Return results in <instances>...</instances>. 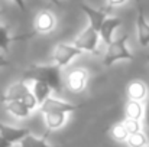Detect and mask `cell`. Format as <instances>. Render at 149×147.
<instances>
[{"instance_id":"obj_1","label":"cell","mask_w":149,"mask_h":147,"mask_svg":"<svg viewBox=\"0 0 149 147\" xmlns=\"http://www.w3.org/2000/svg\"><path fill=\"white\" fill-rule=\"evenodd\" d=\"M62 69L58 65H41L33 63L23 72L25 81H41L47 84L52 91L61 92L62 91Z\"/></svg>"},{"instance_id":"obj_16","label":"cell","mask_w":149,"mask_h":147,"mask_svg":"<svg viewBox=\"0 0 149 147\" xmlns=\"http://www.w3.org/2000/svg\"><path fill=\"white\" fill-rule=\"evenodd\" d=\"M44 117H45V124L48 127V133H51V131L61 128L67 123L68 114H65V112H45Z\"/></svg>"},{"instance_id":"obj_10","label":"cell","mask_w":149,"mask_h":147,"mask_svg":"<svg viewBox=\"0 0 149 147\" xmlns=\"http://www.w3.org/2000/svg\"><path fill=\"white\" fill-rule=\"evenodd\" d=\"M120 25H122V20H120L119 17H106L99 29L100 39H101L106 45H109V43L113 41V35H114L116 29L120 28Z\"/></svg>"},{"instance_id":"obj_3","label":"cell","mask_w":149,"mask_h":147,"mask_svg":"<svg viewBox=\"0 0 149 147\" xmlns=\"http://www.w3.org/2000/svg\"><path fill=\"white\" fill-rule=\"evenodd\" d=\"M7 101H22V102H25L32 111H33L36 107H39L38 102H36V99H35V97H33V94H32V90H31L29 85L25 82V79L12 84V85L4 91V94L1 95V102H7Z\"/></svg>"},{"instance_id":"obj_31","label":"cell","mask_w":149,"mask_h":147,"mask_svg":"<svg viewBox=\"0 0 149 147\" xmlns=\"http://www.w3.org/2000/svg\"><path fill=\"white\" fill-rule=\"evenodd\" d=\"M146 147H149V146H146Z\"/></svg>"},{"instance_id":"obj_5","label":"cell","mask_w":149,"mask_h":147,"mask_svg":"<svg viewBox=\"0 0 149 147\" xmlns=\"http://www.w3.org/2000/svg\"><path fill=\"white\" fill-rule=\"evenodd\" d=\"M81 53H83V50H80L74 43L70 45V43L61 42V43H58V45L55 46L52 56H54L55 65H58V66L62 69V68H65L74 58L80 56Z\"/></svg>"},{"instance_id":"obj_23","label":"cell","mask_w":149,"mask_h":147,"mask_svg":"<svg viewBox=\"0 0 149 147\" xmlns=\"http://www.w3.org/2000/svg\"><path fill=\"white\" fill-rule=\"evenodd\" d=\"M126 0H107V9H111V7H116V6H120L123 4Z\"/></svg>"},{"instance_id":"obj_8","label":"cell","mask_w":149,"mask_h":147,"mask_svg":"<svg viewBox=\"0 0 149 147\" xmlns=\"http://www.w3.org/2000/svg\"><path fill=\"white\" fill-rule=\"evenodd\" d=\"M138 7V17H136V29H138V41L141 46L149 45V22L145 17V10L141 3V0L136 1Z\"/></svg>"},{"instance_id":"obj_13","label":"cell","mask_w":149,"mask_h":147,"mask_svg":"<svg viewBox=\"0 0 149 147\" xmlns=\"http://www.w3.org/2000/svg\"><path fill=\"white\" fill-rule=\"evenodd\" d=\"M33 35L32 33H23V35H12L9 32V28L7 26H3L0 25V50L3 52H7L10 43L13 42H19V41H26V39H31Z\"/></svg>"},{"instance_id":"obj_9","label":"cell","mask_w":149,"mask_h":147,"mask_svg":"<svg viewBox=\"0 0 149 147\" xmlns=\"http://www.w3.org/2000/svg\"><path fill=\"white\" fill-rule=\"evenodd\" d=\"M56 26V19L49 10H42L35 17V30L38 33H49Z\"/></svg>"},{"instance_id":"obj_4","label":"cell","mask_w":149,"mask_h":147,"mask_svg":"<svg viewBox=\"0 0 149 147\" xmlns=\"http://www.w3.org/2000/svg\"><path fill=\"white\" fill-rule=\"evenodd\" d=\"M99 41H100L99 30L88 23V26H87V28L81 32V35L74 41V45L80 49V50H83V52L96 53V52H97V48H99Z\"/></svg>"},{"instance_id":"obj_27","label":"cell","mask_w":149,"mask_h":147,"mask_svg":"<svg viewBox=\"0 0 149 147\" xmlns=\"http://www.w3.org/2000/svg\"><path fill=\"white\" fill-rule=\"evenodd\" d=\"M0 147H13L12 143H9L7 140H4L1 136H0Z\"/></svg>"},{"instance_id":"obj_18","label":"cell","mask_w":149,"mask_h":147,"mask_svg":"<svg viewBox=\"0 0 149 147\" xmlns=\"http://www.w3.org/2000/svg\"><path fill=\"white\" fill-rule=\"evenodd\" d=\"M143 107L141 104V101H135V99H129L126 104V117L127 118H133V120H141L143 117Z\"/></svg>"},{"instance_id":"obj_28","label":"cell","mask_w":149,"mask_h":147,"mask_svg":"<svg viewBox=\"0 0 149 147\" xmlns=\"http://www.w3.org/2000/svg\"><path fill=\"white\" fill-rule=\"evenodd\" d=\"M49 3H54V4H56V6H61V0H48Z\"/></svg>"},{"instance_id":"obj_22","label":"cell","mask_w":149,"mask_h":147,"mask_svg":"<svg viewBox=\"0 0 149 147\" xmlns=\"http://www.w3.org/2000/svg\"><path fill=\"white\" fill-rule=\"evenodd\" d=\"M123 126L126 127L127 133L129 134H133V133H138V131H142V126H141V120H133V118H125L123 121Z\"/></svg>"},{"instance_id":"obj_24","label":"cell","mask_w":149,"mask_h":147,"mask_svg":"<svg viewBox=\"0 0 149 147\" xmlns=\"http://www.w3.org/2000/svg\"><path fill=\"white\" fill-rule=\"evenodd\" d=\"M13 3H15L23 13H26V3H25V0H13Z\"/></svg>"},{"instance_id":"obj_25","label":"cell","mask_w":149,"mask_h":147,"mask_svg":"<svg viewBox=\"0 0 149 147\" xmlns=\"http://www.w3.org/2000/svg\"><path fill=\"white\" fill-rule=\"evenodd\" d=\"M143 115H145V123H146V126L149 127V99H148V104H146V107H145Z\"/></svg>"},{"instance_id":"obj_29","label":"cell","mask_w":149,"mask_h":147,"mask_svg":"<svg viewBox=\"0 0 149 147\" xmlns=\"http://www.w3.org/2000/svg\"><path fill=\"white\" fill-rule=\"evenodd\" d=\"M146 58H148V62H149V55H148V56H146Z\"/></svg>"},{"instance_id":"obj_6","label":"cell","mask_w":149,"mask_h":147,"mask_svg":"<svg viewBox=\"0 0 149 147\" xmlns=\"http://www.w3.org/2000/svg\"><path fill=\"white\" fill-rule=\"evenodd\" d=\"M80 108H83V104H71V102H67V101H62L59 98L54 97L47 98L39 105V110H41L42 114H45V112H65V114H70V112H74Z\"/></svg>"},{"instance_id":"obj_7","label":"cell","mask_w":149,"mask_h":147,"mask_svg":"<svg viewBox=\"0 0 149 147\" xmlns=\"http://www.w3.org/2000/svg\"><path fill=\"white\" fill-rule=\"evenodd\" d=\"M88 71L86 68H74L67 75V87L71 92L80 94L86 90L87 81H88Z\"/></svg>"},{"instance_id":"obj_17","label":"cell","mask_w":149,"mask_h":147,"mask_svg":"<svg viewBox=\"0 0 149 147\" xmlns=\"http://www.w3.org/2000/svg\"><path fill=\"white\" fill-rule=\"evenodd\" d=\"M31 90H32V94H33V97L36 99L38 105H41L47 98H49L51 91H52L47 84H44V82H41V81H33V85H32Z\"/></svg>"},{"instance_id":"obj_15","label":"cell","mask_w":149,"mask_h":147,"mask_svg":"<svg viewBox=\"0 0 149 147\" xmlns=\"http://www.w3.org/2000/svg\"><path fill=\"white\" fill-rule=\"evenodd\" d=\"M148 95V87L143 81L141 79H133L132 82H129L127 85V97L129 99H135V101H142Z\"/></svg>"},{"instance_id":"obj_20","label":"cell","mask_w":149,"mask_h":147,"mask_svg":"<svg viewBox=\"0 0 149 147\" xmlns=\"http://www.w3.org/2000/svg\"><path fill=\"white\" fill-rule=\"evenodd\" d=\"M126 144L129 147H146L148 146V137H146L145 133L138 131V133L129 134V137L126 140Z\"/></svg>"},{"instance_id":"obj_30","label":"cell","mask_w":149,"mask_h":147,"mask_svg":"<svg viewBox=\"0 0 149 147\" xmlns=\"http://www.w3.org/2000/svg\"><path fill=\"white\" fill-rule=\"evenodd\" d=\"M0 16H1V10H0Z\"/></svg>"},{"instance_id":"obj_19","label":"cell","mask_w":149,"mask_h":147,"mask_svg":"<svg viewBox=\"0 0 149 147\" xmlns=\"http://www.w3.org/2000/svg\"><path fill=\"white\" fill-rule=\"evenodd\" d=\"M19 144H20V147H58V146H51V144H48L45 137H35L31 133L26 137H23Z\"/></svg>"},{"instance_id":"obj_11","label":"cell","mask_w":149,"mask_h":147,"mask_svg":"<svg viewBox=\"0 0 149 147\" xmlns=\"http://www.w3.org/2000/svg\"><path fill=\"white\" fill-rule=\"evenodd\" d=\"M31 131L28 128H19V127H12V126H7V124H3L0 123V136L7 140L9 143L12 144H16V143H20V140L23 137H26Z\"/></svg>"},{"instance_id":"obj_26","label":"cell","mask_w":149,"mask_h":147,"mask_svg":"<svg viewBox=\"0 0 149 147\" xmlns=\"http://www.w3.org/2000/svg\"><path fill=\"white\" fill-rule=\"evenodd\" d=\"M9 65H10V62L3 55H0V68H4V66H9Z\"/></svg>"},{"instance_id":"obj_12","label":"cell","mask_w":149,"mask_h":147,"mask_svg":"<svg viewBox=\"0 0 149 147\" xmlns=\"http://www.w3.org/2000/svg\"><path fill=\"white\" fill-rule=\"evenodd\" d=\"M80 7H81V10L84 12V14L87 16L88 23L99 30L101 23H103L104 19L107 17L109 9H94V7H91V6H88V4H84V3H81Z\"/></svg>"},{"instance_id":"obj_14","label":"cell","mask_w":149,"mask_h":147,"mask_svg":"<svg viewBox=\"0 0 149 147\" xmlns=\"http://www.w3.org/2000/svg\"><path fill=\"white\" fill-rule=\"evenodd\" d=\"M4 104V108L9 114H12L13 117L16 118H28L32 112V110L22 101H7V102H3Z\"/></svg>"},{"instance_id":"obj_21","label":"cell","mask_w":149,"mask_h":147,"mask_svg":"<svg viewBox=\"0 0 149 147\" xmlns=\"http://www.w3.org/2000/svg\"><path fill=\"white\" fill-rule=\"evenodd\" d=\"M110 133H111V137H113L116 141H120V143H126V140H127V137H129V133H127V130H126V127L123 126L122 121H120V123H116V124L111 127Z\"/></svg>"},{"instance_id":"obj_2","label":"cell","mask_w":149,"mask_h":147,"mask_svg":"<svg viewBox=\"0 0 149 147\" xmlns=\"http://www.w3.org/2000/svg\"><path fill=\"white\" fill-rule=\"evenodd\" d=\"M127 35H122L117 39H113L109 45L103 58V63L106 66H111L120 61H133V55L127 48Z\"/></svg>"}]
</instances>
